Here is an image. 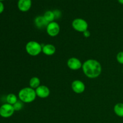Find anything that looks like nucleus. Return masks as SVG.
<instances>
[{
  "instance_id": "412c9836",
  "label": "nucleus",
  "mask_w": 123,
  "mask_h": 123,
  "mask_svg": "<svg viewBox=\"0 0 123 123\" xmlns=\"http://www.w3.org/2000/svg\"><path fill=\"white\" fill-rule=\"evenodd\" d=\"M4 6L3 3L0 1V14L4 12Z\"/></svg>"
},
{
  "instance_id": "6ab92c4d",
  "label": "nucleus",
  "mask_w": 123,
  "mask_h": 123,
  "mask_svg": "<svg viewBox=\"0 0 123 123\" xmlns=\"http://www.w3.org/2000/svg\"><path fill=\"white\" fill-rule=\"evenodd\" d=\"M54 12V14H55V19H58V18H60L61 15V13L60 10H55L53 11Z\"/></svg>"
},
{
  "instance_id": "b1692460",
  "label": "nucleus",
  "mask_w": 123,
  "mask_h": 123,
  "mask_svg": "<svg viewBox=\"0 0 123 123\" xmlns=\"http://www.w3.org/2000/svg\"></svg>"
},
{
  "instance_id": "9d476101",
  "label": "nucleus",
  "mask_w": 123,
  "mask_h": 123,
  "mask_svg": "<svg viewBox=\"0 0 123 123\" xmlns=\"http://www.w3.org/2000/svg\"><path fill=\"white\" fill-rule=\"evenodd\" d=\"M31 0H19L18 2V8L22 12H28L31 8Z\"/></svg>"
},
{
  "instance_id": "4be33fe9",
  "label": "nucleus",
  "mask_w": 123,
  "mask_h": 123,
  "mask_svg": "<svg viewBox=\"0 0 123 123\" xmlns=\"http://www.w3.org/2000/svg\"><path fill=\"white\" fill-rule=\"evenodd\" d=\"M118 1L119 3L123 5V0H118Z\"/></svg>"
},
{
  "instance_id": "6e6552de",
  "label": "nucleus",
  "mask_w": 123,
  "mask_h": 123,
  "mask_svg": "<svg viewBox=\"0 0 123 123\" xmlns=\"http://www.w3.org/2000/svg\"><path fill=\"white\" fill-rule=\"evenodd\" d=\"M72 89L75 93L81 94L85 90V85L82 81L75 80L72 83Z\"/></svg>"
},
{
  "instance_id": "20e7f679",
  "label": "nucleus",
  "mask_w": 123,
  "mask_h": 123,
  "mask_svg": "<svg viewBox=\"0 0 123 123\" xmlns=\"http://www.w3.org/2000/svg\"><path fill=\"white\" fill-rule=\"evenodd\" d=\"M72 25L74 30L80 32H84V31L88 30V27L87 22L81 18H76L74 19L72 22Z\"/></svg>"
},
{
  "instance_id": "9b49d317",
  "label": "nucleus",
  "mask_w": 123,
  "mask_h": 123,
  "mask_svg": "<svg viewBox=\"0 0 123 123\" xmlns=\"http://www.w3.org/2000/svg\"><path fill=\"white\" fill-rule=\"evenodd\" d=\"M56 52V48L52 44H47L42 45V52L47 56L53 55Z\"/></svg>"
},
{
  "instance_id": "5701e85b",
  "label": "nucleus",
  "mask_w": 123,
  "mask_h": 123,
  "mask_svg": "<svg viewBox=\"0 0 123 123\" xmlns=\"http://www.w3.org/2000/svg\"><path fill=\"white\" fill-rule=\"evenodd\" d=\"M4 1V0H0V1Z\"/></svg>"
},
{
  "instance_id": "f257e3e1",
  "label": "nucleus",
  "mask_w": 123,
  "mask_h": 123,
  "mask_svg": "<svg viewBox=\"0 0 123 123\" xmlns=\"http://www.w3.org/2000/svg\"><path fill=\"white\" fill-rule=\"evenodd\" d=\"M82 70L85 75L90 79L97 78L100 75L102 68L100 63L93 59L85 61L82 64Z\"/></svg>"
},
{
  "instance_id": "423d86ee",
  "label": "nucleus",
  "mask_w": 123,
  "mask_h": 123,
  "mask_svg": "<svg viewBox=\"0 0 123 123\" xmlns=\"http://www.w3.org/2000/svg\"><path fill=\"white\" fill-rule=\"evenodd\" d=\"M60 31V26L56 22H52L48 24L46 27V32L50 37H55Z\"/></svg>"
},
{
  "instance_id": "ddd939ff",
  "label": "nucleus",
  "mask_w": 123,
  "mask_h": 123,
  "mask_svg": "<svg viewBox=\"0 0 123 123\" xmlns=\"http://www.w3.org/2000/svg\"><path fill=\"white\" fill-rule=\"evenodd\" d=\"M30 87L33 89H36L40 85V80L36 76H34L31 78L29 82Z\"/></svg>"
},
{
  "instance_id": "7ed1b4c3",
  "label": "nucleus",
  "mask_w": 123,
  "mask_h": 123,
  "mask_svg": "<svg viewBox=\"0 0 123 123\" xmlns=\"http://www.w3.org/2000/svg\"><path fill=\"white\" fill-rule=\"evenodd\" d=\"M25 50L28 54L36 56L42 52V45L36 41H30L26 43Z\"/></svg>"
},
{
  "instance_id": "1a4fd4ad",
  "label": "nucleus",
  "mask_w": 123,
  "mask_h": 123,
  "mask_svg": "<svg viewBox=\"0 0 123 123\" xmlns=\"http://www.w3.org/2000/svg\"><path fill=\"white\" fill-rule=\"evenodd\" d=\"M35 90H36L37 96H38L40 98H47L50 94V90L46 85H40Z\"/></svg>"
},
{
  "instance_id": "dca6fc26",
  "label": "nucleus",
  "mask_w": 123,
  "mask_h": 123,
  "mask_svg": "<svg viewBox=\"0 0 123 123\" xmlns=\"http://www.w3.org/2000/svg\"><path fill=\"white\" fill-rule=\"evenodd\" d=\"M6 101H7V103L13 105L18 101V97L14 94H9L6 97Z\"/></svg>"
},
{
  "instance_id": "0eeeda50",
  "label": "nucleus",
  "mask_w": 123,
  "mask_h": 123,
  "mask_svg": "<svg viewBox=\"0 0 123 123\" xmlns=\"http://www.w3.org/2000/svg\"><path fill=\"white\" fill-rule=\"evenodd\" d=\"M67 64L68 68L72 70H78L82 67L81 61L75 57H72L68 59L67 62Z\"/></svg>"
},
{
  "instance_id": "a211bd4d",
  "label": "nucleus",
  "mask_w": 123,
  "mask_h": 123,
  "mask_svg": "<svg viewBox=\"0 0 123 123\" xmlns=\"http://www.w3.org/2000/svg\"><path fill=\"white\" fill-rule=\"evenodd\" d=\"M117 60L121 64H123V51L120 52L117 55Z\"/></svg>"
},
{
  "instance_id": "4468645a",
  "label": "nucleus",
  "mask_w": 123,
  "mask_h": 123,
  "mask_svg": "<svg viewBox=\"0 0 123 123\" xmlns=\"http://www.w3.org/2000/svg\"><path fill=\"white\" fill-rule=\"evenodd\" d=\"M114 111L115 114L120 117H123V103H118L114 106Z\"/></svg>"
},
{
  "instance_id": "aec40b11",
  "label": "nucleus",
  "mask_w": 123,
  "mask_h": 123,
  "mask_svg": "<svg viewBox=\"0 0 123 123\" xmlns=\"http://www.w3.org/2000/svg\"><path fill=\"white\" fill-rule=\"evenodd\" d=\"M83 34H84V37H86V38H88V37L90 36V35H91L90 32L88 31V30H86V31H84V32H83Z\"/></svg>"
},
{
  "instance_id": "f3484780",
  "label": "nucleus",
  "mask_w": 123,
  "mask_h": 123,
  "mask_svg": "<svg viewBox=\"0 0 123 123\" xmlns=\"http://www.w3.org/2000/svg\"><path fill=\"white\" fill-rule=\"evenodd\" d=\"M13 106L15 111H20L22 109L23 107H24V104H23L22 102L19 100L18 101V102H17L15 104L13 105Z\"/></svg>"
},
{
  "instance_id": "f8f14e48",
  "label": "nucleus",
  "mask_w": 123,
  "mask_h": 123,
  "mask_svg": "<svg viewBox=\"0 0 123 123\" xmlns=\"http://www.w3.org/2000/svg\"><path fill=\"white\" fill-rule=\"evenodd\" d=\"M34 23L36 27L39 29H42L45 27L46 28L47 26H48V24H49L46 20V19H44L43 16H38L36 17L34 20Z\"/></svg>"
},
{
  "instance_id": "f03ea898",
  "label": "nucleus",
  "mask_w": 123,
  "mask_h": 123,
  "mask_svg": "<svg viewBox=\"0 0 123 123\" xmlns=\"http://www.w3.org/2000/svg\"><path fill=\"white\" fill-rule=\"evenodd\" d=\"M18 97L23 103H30L35 100L37 95L34 89L31 87H25L19 91Z\"/></svg>"
},
{
  "instance_id": "2eb2a0df",
  "label": "nucleus",
  "mask_w": 123,
  "mask_h": 123,
  "mask_svg": "<svg viewBox=\"0 0 123 123\" xmlns=\"http://www.w3.org/2000/svg\"><path fill=\"white\" fill-rule=\"evenodd\" d=\"M44 19H46L47 22L48 23L52 22H54V20L55 19V14H54V12L53 11L48 10L44 13V15H43Z\"/></svg>"
},
{
  "instance_id": "39448f33",
  "label": "nucleus",
  "mask_w": 123,
  "mask_h": 123,
  "mask_svg": "<svg viewBox=\"0 0 123 123\" xmlns=\"http://www.w3.org/2000/svg\"><path fill=\"white\" fill-rule=\"evenodd\" d=\"M13 106L8 103H5L0 107V116L4 118H7L13 115L14 112Z\"/></svg>"
}]
</instances>
